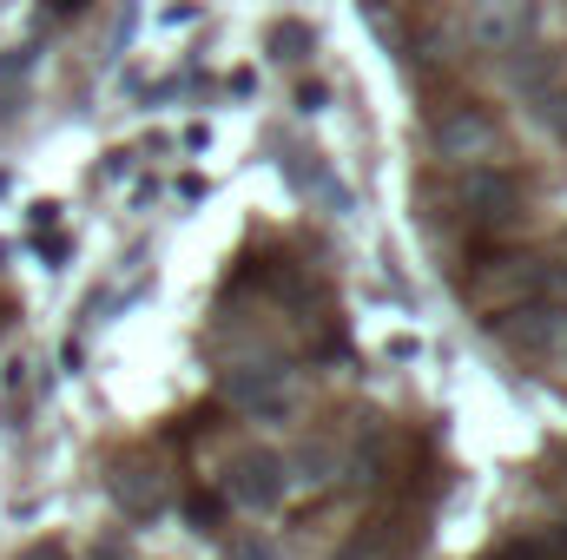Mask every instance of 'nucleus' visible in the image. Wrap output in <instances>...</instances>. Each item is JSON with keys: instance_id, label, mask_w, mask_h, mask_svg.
<instances>
[{"instance_id": "1", "label": "nucleus", "mask_w": 567, "mask_h": 560, "mask_svg": "<svg viewBox=\"0 0 567 560\" xmlns=\"http://www.w3.org/2000/svg\"><path fill=\"white\" fill-rule=\"evenodd\" d=\"M462 33H468L475 53H488V60H515V53L535 46V33H542V0H468Z\"/></svg>"}, {"instance_id": "2", "label": "nucleus", "mask_w": 567, "mask_h": 560, "mask_svg": "<svg viewBox=\"0 0 567 560\" xmlns=\"http://www.w3.org/2000/svg\"><path fill=\"white\" fill-rule=\"evenodd\" d=\"M488 330H495L508 350L555 363V356H567V297H528V303H508V310L488 317Z\"/></svg>"}, {"instance_id": "3", "label": "nucleus", "mask_w": 567, "mask_h": 560, "mask_svg": "<svg viewBox=\"0 0 567 560\" xmlns=\"http://www.w3.org/2000/svg\"><path fill=\"white\" fill-rule=\"evenodd\" d=\"M468 297L495 317V310H508V303H528V297H561V278L548 271V258H528V251H515V258H495V265H482L475 278H468Z\"/></svg>"}, {"instance_id": "4", "label": "nucleus", "mask_w": 567, "mask_h": 560, "mask_svg": "<svg viewBox=\"0 0 567 560\" xmlns=\"http://www.w3.org/2000/svg\"><path fill=\"white\" fill-rule=\"evenodd\" d=\"M429 145H435V158H449V165H495L502 158V126H495V113H482V106H449V113H435V126H429Z\"/></svg>"}, {"instance_id": "5", "label": "nucleus", "mask_w": 567, "mask_h": 560, "mask_svg": "<svg viewBox=\"0 0 567 560\" xmlns=\"http://www.w3.org/2000/svg\"><path fill=\"white\" fill-rule=\"evenodd\" d=\"M284 488H290V462L271 455V448H245V455H231V468H225V495H231L238 508H251V515L278 508Z\"/></svg>"}, {"instance_id": "6", "label": "nucleus", "mask_w": 567, "mask_h": 560, "mask_svg": "<svg viewBox=\"0 0 567 560\" xmlns=\"http://www.w3.org/2000/svg\"><path fill=\"white\" fill-rule=\"evenodd\" d=\"M455 198H462V211L475 225H515L522 218V178L502 172V165H468L462 185H455Z\"/></svg>"}, {"instance_id": "7", "label": "nucleus", "mask_w": 567, "mask_h": 560, "mask_svg": "<svg viewBox=\"0 0 567 560\" xmlns=\"http://www.w3.org/2000/svg\"><path fill=\"white\" fill-rule=\"evenodd\" d=\"M113 501L126 508V515H158L165 508V475H158V462H113Z\"/></svg>"}, {"instance_id": "8", "label": "nucleus", "mask_w": 567, "mask_h": 560, "mask_svg": "<svg viewBox=\"0 0 567 560\" xmlns=\"http://www.w3.org/2000/svg\"><path fill=\"white\" fill-rule=\"evenodd\" d=\"M231 403L238 409H251V416H290V383H284V370H245V376H231Z\"/></svg>"}, {"instance_id": "9", "label": "nucleus", "mask_w": 567, "mask_h": 560, "mask_svg": "<svg viewBox=\"0 0 567 560\" xmlns=\"http://www.w3.org/2000/svg\"><path fill=\"white\" fill-rule=\"evenodd\" d=\"M528 86V113L535 126H548L555 139H567V80H561V60L548 66V80H522Z\"/></svg>"}, {"instance_id": "10", "label": "nucleus", "mask_w": 567, "mask_h": 560, "mask_svg": "<svg viewBox=\"0 0 567 560\" xmlns=\"http://www.w3.org/2000/svg\"><path fill=\"white\" fill-rule=\"evenodd\" d=\"M225 560H278V554H271V541H251V535H245V541L225 548Z\"/></svg>"}, {"instance_id": "11", "label": "nucleus", "mask_w": 567, "mask_h": 560, "mask_svg": "<svg viewBox=\"0 0 567 560\" xmlns=\"http://www.w3.org/2000/svg\"><path fill=\"white\" fill-rule=\"evenodd\" d=\"M20 560H73V554H66L60 541H33V548H27V554H20Z\"/></svg>"}, {"instance_id": "12", "label": "nucleus", "mask_w": 567, "mask_h": 560, "mask_svg": "<svg viewBox=\"0 0 567 560\" xmlns=\"http://www.w3.org/2000/svg\"><path fill=\"white\" fill-rule=\"evenodd\" d=\"M548 548H567V528H561V535H555V541H548Z\"/></svg>"}]
</instances>
